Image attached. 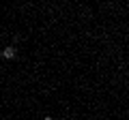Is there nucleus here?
I'll list each match as a JSON object with an SVG mask.
<instances>
[{"label":"nucleus","mask_w":129,"mask_h":120,"mask_svg":"<svg viewBox=\"0 0 129 120\" xmlns=\"http://www.w3.org/2000/svg\"><path fill=\"white\" fill-rule=\"evenodd\" d=\"M2 58H7V60L15 58V47H5V51H2Z\"/></svg>","instance_id":"obj_1"},{"label":"nucleus","mask_w":129,"mask_h":120,"mask_svg":"<svg viewBox=\"0 0 129 120\" xmlns=\"http://www.w3.org/2000/svg\"><path fill=\"white\" fill-rule=\"evenodd\" d=\"M43 120H54V118H52V116H45V118H43Z\"/></svg>","instance_id":"obj_2"}]
</instances>
